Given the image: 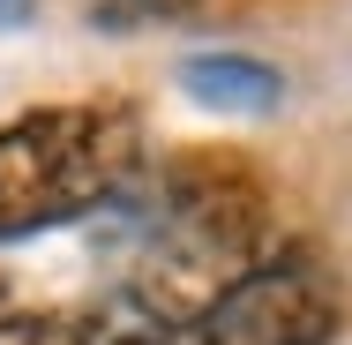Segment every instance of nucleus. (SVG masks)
I'll return each mask as SVG.
<instances>
[{"mask_svg":"<svg viewBox=\"0 0 352 345\" xmlns=\"http://www.w3.org/2000/svg\"><path fill=\"white\" fill-rule=\"evenodd\" d=\"M165 233L135 271V308L165 331H188L217 293H232L255 263L278 255V210L270 180L232 143H188L157 165Z\"/></svg>","mask_w":352,"mask_h":345,"instance_id":"nucleus-1","label":"nucleus"},{"mask_svg":"<svg viewBox=\"0 0 352 345\" xmlns=\"http://www.w3.org/2000/svg\"><path fill=\"white\" fill-rule=\"evenodd\" d=\"M142 165V113L128 98L30 105L0 128V240L53 233L113 203Z\"/></svg>","mask_w":352,"mask_h":345,"instance_id":"nucleus-2","label":"nucleus"},{"mask_svg":"<svg viewBox=\"0 0 352 345\" xmlns=\"http://www.w3.org/2000/svg\"><path fill=\"white\" fill-rule=\"evenodd\" d=\"M352 323V293L315 248H278L270 263L217 293L180 331L188 345H338Z\"/></svg>","mask_w":352,"mask_h":345,"instance_id":"nucleus-3","label":"nucleus"},{"mask_svg":"<svg viewBox=\"0 0 352 345\" xmlns=\"http://www.w3.org/2000/svg\"><path fill=\"white\" fill-rule=\"evenodd\" d=\"M180 83H188V98L210 105V113H270L285 98V75L270 68V61H255V53H195V61L180 68Z\"/></svg>","mask_w":352,"mask_h":345,"instance_id":"nucleus-4","label":"nucleus"},{"mask_svg":"<svg viewBox=\"0 0 352 345\" xmlns=\"http://www.w3.org/2000/svg\"><path fill=\"white\" fill-rule=\"evenodd\" d=\"M0 345H105L90 308H0Z\"/></svg>","mask_w":352,"mask_h":345,"instance_id":"nucleus-5","label":"nucleus"},{"mask_svg":"<svg viewBox=\"0 0 352 345\" xmlns=\"http://www.w3.org/2000/svg\"><path fill=\"white\" fill-rule=\"evenodd\" d=\"M203 0H113V15H142V23H180V15H195Z\"/></svg>","mask_w":352,"mask_h":345,"instance_id":"nucleus-6","label":"nucleus"},{"mask_svg":"<svg viewBox=\"0 0 352 345\" xmlns=\"http://www.w3.org/2000/svg\"><path fill=\"white\" fill-rule=\"evenodd\" d=\"M113 345H173V338H113Z\"/></svg>","mask_w":352,"mask_h":345,"instance_id":"nucleus-7","label":"nucleus"},{"mask_svg":"<svg viewBox=\"0 0 352 345\" xmlns=\"http://www.w3.org/2000/svg\"><path fill=\"white\" fill-rule=\"evenodd\" d=\"M0 293H8V285H0ZM0 308H8V300H0Z\"/></svg>","mask_w":352,"mask_h":345,"instance_id":"nucleus-8","label":"nucleus"}]
</instances>
